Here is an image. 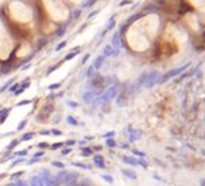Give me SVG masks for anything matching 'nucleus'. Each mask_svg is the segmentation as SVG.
Instances as JSON below:
<instances>
[{"label": "nucleus", "instance_id": "nucleus-1", "mask_svg": "<svg viewBox=\"0 0 205 186\" xmlns=\"http://www.w3.org/2000/svg\"><path fill=\"white\" fill-rule=\"evenodd\" d=\"M79 173L77 172H70V170H60L57 174H52V182L54 186H71L73 183H76L79 180Z\"/></svg>", "mask_w": 205, "mask_h": 186}, {"label": "nucleus", "instance_id": "nucleus-2", "mask_svg": "<svg viewBox=\"0 0 205 186\" xmlns=\"http://www.w3.org/2000/svg\"><path fill=\"white\" fill-rule=\"evenodd\" d=\"M189 67V64H185V65H182V67H179V68H173V70H170V71H167L166 74H163V76H160V79H159V83H166L167 80H170L172 77H175V76H177V74H180L183 70H186Z\"/></svg>", "mask_w": 205, "mask_h": 186}, {"label": "nucleus", "instance_id": "nucleus-3", "mask_svg": "<svg viewBox=\"0 0 205 186\" xmlns=\"http://www.w3.org/2000/svg\"><path fill=\"white\" fill-rule=\"evenodd\" d=\"M159 79H160V73L157 70H153V71H148L147 73V79H146V87H151L154 83H159Z\"/></svg>", "mask_w": 205, "mask_h": 186}, {"label": "nucleus", "instance_id": "nucleus-4", "mask_svg": "<svg viewBox=\"0 0 205 186\" xmlns=\"http://www.w3.org/2000/svg\"><path fill=\"white\" fill-rule=\"evenodd\" d=\"M39 177L42 179L44 185L45 186H54V182H52V174L48 169H42L41 173H39Z\"/></svg>", "mask_w": 205, "mask_h": 186}, {"label": "nucleus", "instance_id": "nucleus-5", "mask_svg": "<svg viewBox=\"0 0 205 186\" xmlns=\"http://www.w3.org/2000/svg\"><path fill=\"white\" fill-rule=\"evenodd\" d=\"M118 54H119V50H115L112 45H106L104 48V51H102V55H104L105 58L106 57H117Z\"/></svg>", "mask_w": 205, "mask_h": 186}, {"label": "nucleus", "instance_id": "nucleus-6", "mask_svg": "<svg viewBox=\"0 0 205 186\" xmlns=\"http://www.w3.org/2000/svg\"><path fill=\"white\" fill-rule=\"evenodd\" d=\"M93 163L99 169H105V160H104V156L102 154H95L93 156Z\"/></svg>", "mask_w": 205, "mask_h": 186}, {"label": "nucleus", "instance_id": "nucleus-7", "mask_svg": "<svg viewBox=\"0 0 205 186\" xmlns=\"http://www.w3.org/2000/svg\"><path fill=\"white\" fill-rule=\"evenodd\" d=\"M112 47H114L115 50L122 48V41H121V34H119V32L114 34V37H112Z\"/></svg>", "mask_w": 205, "mask_h": 186}, {"label": "nucleus", "instance_id": "nucleus-8", "mask_svg": "<svg viewBox=\"0 0 205 186\" xmlns=\"http://www.w3.org/2000/svg\"><path fill=\"white\" fill-rule=\"evenodd\" d=\"M121 173H122L127 179H130V180H137V179H138L137 173H135L134 170H131V169H121Z\"/></svg>", "mask_w": 205, "mask_h": 186}, {"label": "nucleus", "instance_id": "nucleus-9", "mask_svg": "<svg viewBox=\"0 0 205 186\" xmlns=\"http://www.w3.org/2000/svg\"><path fill=\"white\" fill-rule=\"evenodd\" d=\"M128 132H130V141H131V143H135V141H137V140H140V137H141V135H140L141 132H140V131L133 130L131 127H128Z\"/></svg>", "mask_w": 205, "mask_h": 186}, {"label": "nucleus", "instance_id": "nucleus-10", "mask_svg": "<svg viewBox=\"0 0 205 186\" xmlns=\"http://www.w3.org/2000/svg\"><path fill=\"white\" fill-rule=\"evenodd\" d=\"M122 161H124L125 164L131 166V167L138 166V164H137V158H135V157H133V156H124V157H122Z\"/></svg>", "mask_w": 205, "mask_h": 186}, {"label": "nucleus", "instance_id": "nucleus-11", "mask_svg": "<svg viewBox=\"0 0 205 186\" xmlns=\"http://www.w3.org/2000/svg\"><path fill=\"white\" fill-rule=\"evenodd\" d=\"M95 98H96V93H93V92H86L84 95H83V101L86 103H93Z\"/></svg>", "mask_w": 205, "mask_h": 186}, {"label": "nucleus", "instance_id": "nucleus-12", "mask_svg": "<svg viewBox=\"0 0 205 186\" xmlns=\"http://www.w3.org/2000/svg\"><path fill=\"white\" fill-rule=\"evenodd\" d=\"M104 61H105V57H104V55H99V57L95 60V63L92 64L93 68H95V70H99V68L102 67V64H104Z\"/></svg>", "mask_w": 205, "mask_h": 186}, {"label": "nucleus", "instance_id": "nucleus-13", "mask_svg": "<svg viewBox=\"0 0 205 186\" xmlns=\"http://www.w3.org/2000/svg\"><path fill=\"white\" fill-rule=\"evenodd\" d=\"M35 137V132H25L23 135H21L19 138V143H25V141H31L32 138Z\"/></svg>", "mask_w": 205, "mask_h": 186}, {"label": "nucleus", "instance_id": "nucleus-14", "mask_svg": "<svg viewBox=\"0 0 205 186\" xmlns=\"http://www.w3.org/2000/svg\"><path fill=\"white\" fill-rule=\"evenodd\" d=\"M23 163H26V158H25V157L15 158V160H12V163H10V169H13V167H16V166H19V164H23Z\"/></svg>", "mask_w": 205, "mask_h": 186}, {"label": "nucleus", "instance_id": "nucleus-15", "mask_svg": "<svg viewBox=\"0 0 205 186\" xmlns=\"http://www.w3.org/2000/svg\"><path fill=\"white\" fill-rule=\"evenodd\" d=\"M9 112H10V109H9V108H5V109L0 111V124H3V122L6 121V118H8Z\"/></svg>", "mask_w": 205, "mask_h": 186}, {"label": "nucleus", "instance_id": "nucleus-16", "mask_svg": "<svg viewBox=\"0 0 205 186\" xmlns=\"http://www.w3.org/2000/svg\"><path fill=\"white\" fill-rule=\"evenodd\" d=\"M18 144H19V140H12V143L6 145V154H9L10 151H13V150H15V147H16Z\"/></svg>", "mask_w": 205, "mask_h": 186}, {"label": "nucleus", "instance_id": "nucleus-17", "mask_svg": "<svg viewBox=\"0 0 205 186\" xmlns=\"http://www.w3.org/2000/svg\"><path fill=\"white\" fill-rule=\"evenodd\" d=\"M71 166H73V167H79V169H84V170L92 169V166H90V164H84V163H81V161H73V163H71Z\"/></svg>", "mask_w": 205, "mask_h": 186}, {"label": "nucleus", "instance_id": "nucleus-18", "mask_svg": "<svg viewBox=\"0 0 205 186\" xmlns=\"http://www.w3.org/2000/svg\"><path fill=\"white\" fill-rule=\"evenodd\" d=\"M51 166L55 167V169H58V170H64L66 169V164L63 161H58V160H52L51 161Z\"/></svg>", "mask_w": 205, "mask_h": 186}, {"label": "nucleus", "instance_id": "nucleus-19", "mask_svg": "<svg viewBox=\"0 0 205 186\" xmlns=\"http://www.w3.org/2000/svg\"><path fill=\"white\" fill-rule=\"evenodd\" d=\"M137 164H138V166H141L143 169H148V163H147V160H146L144 157L137 158Z\"/></svg>", "mask_w": 205, "mask_h": 186}, {"label": "nucleus", "instance_id": "nucleus-20", "mask_svg": "<svg viewBox=\"0 0 205 186\" xmlns=\"http://www.w3.org/2000/svg\"><path fill=\"white\" fill-rule=\"evenodd\" d=\"M38 180H39V176L38 174H34V176H31V179H29V186H38Z\"/></svg>", "mask_w": 205, "mask_h": 186}, {"label": "nucleus", "instance_id": "nucleus-21", "mask_svg": "<svg viewBox=\"0 0 205 186\" xmlns=\"http://www.w3.org/2000/svg\"><path fill=\"white\" fill-rule=\"evenodd\" d=\"M114 26H115V18H111V19H109V22H108V25H106V29H105V32H104V34L109 32Z\"/></svg>", "mask_w": 205, "mask_h": 186}, {"label": "nucleus", "instance_id": "nucleus-22", "mask_svg": "<svg viewBox=\"0 0 205 186\" xmlns=\"http://www.w3.org/2000/svg\"><path fill=\"white\" fill-rule=\"evenodd\" d=\"M13 156L15 157H26L28 156V150H18V151L13 153Z\"/></svg>", "mask_w": 205, "mask_h": 186}, {"label": "nucleus", "instance_id": "nucleus-23", "mask_svg": "<svg viewBox=\"0 0 205 186\" xmlns=\"http://www.w3.org/2000/svg\"><path fill=\"white\" fill-rule=\"evenodd\" d=\"M80 153H81V156L87 157V156H92V154H93V150L87 147V148H81V150H80Z\"/></svg>", "mask_w": 205, "mask_h": 186}, {"label": "nucleus", "instance_id": "nucleus-24", "mask_svg": "<svg viewBox=\"0 0 205 186\" xmlns=\"http://www.w3.org/2000/svg\"><path fill=\"white\" fill-rule=\"evenodd\" d=\"M100 177L104 179L106 183H114V177H112L111 174H105V173H104V174H100Z\"/></svg>", "mask_w": 205, "mask_h": 186}, {"label": "nucleus", "instance_id": "nucleus-25", "mask_svg": "<svg viewBox=\"0 0 205 186\" xmlns=\"http://www.w3.org/2000/svg\"><path fill=\"white\" fill-rule=\"evenodd\" d=\"M106 147L115 148V147H117V141H115L114 138H108V140H106Z\"/></svg>", "mask_w": 205, "mask_h": 186}, {"label": "nucleus", "instance_id": "nucleus-26", "mask_svg": "<svg viewBox=\"0 0 205 186\" xmlns=\"http://www.w3.org/2000/svg\"><path fill=\"white\" fill-rule=\"evenodd\" d=\"M63 145H64V143H63V141H58V143L51 144V145H50V148H51V150H60Z\"/></svg>", "mask_w": 205, "mask_h": 186}, {"label": "nucleus", "instance_id": "nucleus-27", "mask_svg": "<svg viewBox=\"0 0 205 186\" xmlns=\"http://www.w3.org/2000/svg\"><path fill=\"white\" fill-rule=\"evenodd\" d=\"M66 121H67V124H68V125H73V127L79 125V122H77L73 116H67V118H66Z\"/></svg>", "mask_w": 205, "mask_h": 186}, {"label": "nucleus", "instance_id": "nucleus-28", "mask_svg": "<svg viewBox=\"0 0 205 186\" xmlns=\"http://www.w3.org/2000/svg\"><path fill=\"white\" fill-rule=\"evenodd\" d=\"M26 124H28V119H23V121H21V122L18 124V128H16V131H22V130L26 127Z\"/></svg>", "mask_w": 205, "mask_h": 186}, {"label": "nucleus", "instance_id": "nucleus-29", "mask_svg": "<svg viewBox=\"0 0 205 186\" xmlns=\"http://www.w3.org/2000/svg\"><path fill=\"white\" fill-rule=\"evenodd\" d=\"M23 173H25L23 170H19V172H15V173H12V174H10V179H12V180H15V179H18V177H21V176H22Z\"/></svg>", "mask_w": 205, "mask_h": 186}, {"label": "nucleus", "instance_id": "nucleus-30", "mask_svg": "<svg viewBox=\"0 0 205 186\" xmlns=\"http://www.w3.org/2000/svg\"><path fill=\"white\" fill-rule=\"evenodd\" d=\"M77 52H79V51H71L68 55H66V57H64V61H70L71 58H74V57L77 55Z\"/></svg>", "mask_w": 205, "mask_h": 186}, {"label": "nucleus", "instance_id": "nucleus-31", "mask_svg": "<svg viewBox=\"0 0 205 186\" xmlns=\"http://www.w3.org/2000/svg\"><path fill=\"white\" fill-rule=\"evenodd\" d=\"M95 71H96V70L93 68V65H90V67L87 68V71H86V76H87L89 79H92V77H93V74H95Z\"/></svg>", "mask_w": 205, "mask_h": 186}, {"label": "nucleus", "instance_id": "nucleus-32", "mask_svg": "<svg viewBox=\"0 0 205 186\" xmlns=\"http://www.w3.org/2000/svg\"><path fill=\"white\" fill-rule=\"evenodd\" d=\"M39 161H41V158H35V157H32V158L26 160V164H28V166H32V164H35V163H39Z\"/></svg>", "mask_w": 205, "mask_h": 186}, {"label": "nucleus", "instance_id": "nucleus-33", "mask_svg": "<svg viewBox=\"0 0 205 186\" xmlns=\"http://www.w3.org/2000/svg\"><path fill=\"white\" fill-rule=\"evenodd\" d=\"M29 103H32V101H31V99H25V101L18 102V103H16V106H25V105H29Z\"/></svg>", "mask_w": 205, "mask_h": 186}, {"label": "nucleus", "instance_id": "nucleus-34", "mask_svg": "<svg viewBox=\"0 0 205 186\" xmlns=\"http://www.w3.org/2000/svg\"><path fill=\"white\" fill-rule=\"evenodd\" d=\"M66 45H67V41H61V42H60V44L55 47V51H61V50H63Z\"/></svg>", "mask_w": 205, "mask_h": 186}, {"label": "nucleus", "instance_id": "nucleus-35", "mask_svg": "<svg viewBox=\"0 0 205 186\" xmlns=\"http://www.w3.org/2000/svg\"><path fill=\"white\" fill-rule=\"evenodd\" d=\"M73 151V148L71 147H66V148H63L61 150V156H67V154H70Z\"/></svg>", "mask_w": 205, "mask_h": 186}, {"label": "nucleus", "instance_id": "nucleus-36", "mask_svg": "<svg viewBox=\"0 0 205 186\" xmlns=\"http://www.w3.org/2000/svg\"><path fill=\"white\" fill-rule=\"evenodd\" d=\"M61 134H63V132H61L60 130H57V128H52V130H51V135H54V137H60Z\"/></svg>", "mask_w": 205, "mask_h": 186}, {"label": "nucleus", "instance_id": "nucleus-37", "mask_svg": "<svg viewBox=\"0 0 205 186\" xmlns=\"http://www.w3.org/2000/svg\"><path fill=\"white\" fill-rule=\"evenodd\" d=\"M50 145H51V144H48V143H45V141H44V143H39V144H38V148L45 150V148H50Z\"/></svg>", "mask_w": 205, "mask_h": 186}, {"label": "nucleus", "instance_id": "nucleus-38", "mask_svg": "<svg viewBox=\"0 0 205 186\" xmlns=\"http://www.w3.org/2000/svg\"><path fill=\"white\" fill-rule=\"evenodd\" d=\"M19 86H21L19 83H15V84H12V86L9 87V92H12V93H15V92L18 90V87H19Z\"/></svg>", "mask_w": 205, "mask_h": 186}, {"label": "nucleus", "instance_id": "nucleus-39", "mask_svg": "<svg viewBox=\"0 0 205 186\" xmlns=\"http://www.w3.org/2000/svg\"><path fill=\"white\" fill-rule=\"evenodd\" d=\"M114 137H115V132H114V131H109V132L104 134V138H105V140H108V138H114Z\"/></svg>", "mask_w": 205, "mask_h": 186}, {"label": "nucleus", "instance_id": "nucleus-40", "mask_svg": "<svg viewBox=\"0 0 205 186\" xmlns=\"http://www.w3.org/2000/svg\"><path fill=\"white\" fill-rule=\"evenodd\" d=\"M60 86H61V83H52V84L48 86V89H50V90H55V89H58Z\"/></svg>", "mask_w": 205, "mask_h": 186}, {"label": "nucleus", "instance_id": "nucleus-41", "mask_svg": "<svg viewBox=\"0 0 205 186\" xmlns=\"http://www.w3.org/2000/svg\"><path fill=\"white\" fill-rule=\"evenodd\" d=\"M76 143H77L76 140H68V141H66V143H64V145H66V147H73Z\"/></svg>", "mask_w": 205, "mask_h": 186}, {"label": "nucleus", "instance_id": "nucleus-42", "mask_svg": "<svg viewBox=\"0 0 205 186\" xmlns=\"http://www.w3.org/2000/svg\"><path fill=\"white\" fill-rule=\"evenodd\" d=\"M133 154L137 156V157H146V154L143 151H138V150H133Z\"/></svg>", "mask_w": 205, "mask_h": 186}, {"label": "nucleus", "instance_id": "nucleus-43", "mask_svg": "<svg viewBox=\"0 0 205 186\" xmlns=\"http://www.w3.org/2000/svg\"><path fill=\"white\" fill-rule=\"evenodd\" d=\"M44 151H37L35 154H32V157H35V158H41V157H44Z\"/></svg>", "mask_w": 205, "mask_h": 186}, {"label": "nucleus", "instance_id": "nucleus-44", "mask_svg": "<svg viewBox=\"0 0 205 186\" xmlns=\"http://www.w3.org/2000/svg\"><path fill=\"white\" fill-rule=\"evenodd\" d=\"M67 106H70V108H73V109H74V108H77L79 105H77L76 102H73V101H67Z\"/></svg>", "mask_w": 205, "mask_h": 186}, {"label": "nucleus", "instance_id": "nucleus-45", "mask_svg": "<svg viewBox=\"0 0 205 186\" xmlns=\"http://www.w3.org/2000/svg\"><path fill=\"white\" fill-rule=\"evenodd\" d=\"M39 134L41 135H51V130H42V131H39Z\"/></svg>", "mask_w": 205, "mask_h": 186}, {"label": "nucleus", "instance_id": "nucleus-46", "mask_svg": "<svg viewBox=\"0 0 205 186\" xmlns=\"http://www.w3.org/2000/svg\"><path fill=\"white\" fill-rule=\"evenodd\" d=\"M153 177H154L156 180H159V182H164V179H163L160 174H157V173H154V174H153Z\"/></svg>", "mask_w": 205, "mask_h": 186}, {"label": "nucleus", "instance_id": "nucleus-47", "mask_svg": "<svg viewBox=\"0 0 205 186\" xmlns=\"http://www.w3.org/2000/svg\"><path fill=\"white\" fill-rule=\"evenodd\" d=\"M89 57H90V54H86V55H84V57H83V60H81V63H83V64H84V63H86V61H87V60H89Z\"/></svg>", "mask_w": 205, "mask_h": 186}, {"label": "nucleus", "instance_id": "nucleus-48", "mask_svg": "<svg viewBox=\"0 0 205 186\" xmlns=\"http://www.w3.org/2000/svg\"><path fill=\"white\" fill-rule=\"evenodd\" d=\"M8 176V173H2V174H0V180H2V179H5Z\"/></svg>", "mask_w": 205, "mask_h": 186}, {"label": "nucleus", "instance_id": "nucleus-49", "mask_svg": "<svg viewBox=\"0 0 205 186\" xmlns=\"http://www.w3.org/2000/svg\"><path fill=\"white\" fill-rule=\"evenodd\" d=\"M199 186H205V179H202V180L199 182Z\"/></svg>", "mask_w": 205, "mask_h": 186}, {"label": "nucleus", "instance_id": "nucleus-50", "mask_svg": "<svg viewBox=\"0 0 205 186\" xmlns=\"http://www.w3.org/2000/svg\"><path fill=\"white\" fill-rule=\"evenodd\" d=\"M0 76H2V74H0Z\"/></svg>", "mask_w": 205, "mask_h": 186}]
</instances>
